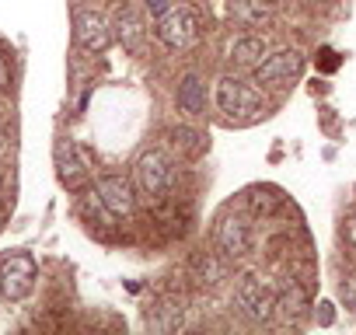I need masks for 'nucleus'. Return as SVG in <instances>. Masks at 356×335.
Segmentation results:
<instances>
[{
  "mask_svg": "<svg viewBox=\"0 0 356 335\" xmlns=\"http://www.w3.org/2000/svg\"><path fill=\"white\" fill-rule=\"evenodd\" d=\"M154 35H157L168 49H189V46L203 35V18H200V11H193V8H186V4H175L168 15L157 18Z\"/></svg>",
  "mask_w": 356,
  "mask_h": 335,
  "instance_id": "obj_1",
  "label": "nucleus"
},
{
  "mask_svg": "<svg viewBox=\"0 0 356 335\" xmlns=\"http://www.w3.org/2000/svg\"><path fill=\"white\" fill-rule=\"evenodd\" d=\"M213 98H217V108H220L227 119H234V122H245V119H252V115L262 112L259 91H255L248 81H241V77H220Z\"/></svg>",
  "mask_w": 356,
  "mask_h": 335,
  "instance_id": "obj_2",
  "label": "nucleus"
},
{
  "mask_svg": "<svg viewBox=\"0 0 356 335\" xmlns=\"http://www.w3.org/2000/svg\"><path fill=\"white\" fill-rule=\"evenodd\" d=\"M171 179H175V168L161 150H147L133 168V182L143 199H161L171 189Z\"/></svg>",
  "mask_w": 356,
  "mask_h": 335,
  "instance_id": "obj_3",
  "label": "nucleus"
},
{
  "mask_svg": "<svg viewBox=\"0 0 356 335\" xmlns=\"http://www.w3.org/2000/svg\"><path fill=\"white\" fill-rule=\"evenodd\" d=\"M234 307L248 321H269L276 314V290L262 276H241L234 290Z\"/></svg>",
  "mask_w": 356,
  "mask_h": 335,
  "instance_id": "obj_4",
  "label": "nucleus"
},
{
  "mask_svg": "<svg viewBox=\"0 0 356 335\" xmlns=\"http://www.w3.org/2000/svg\"><path fill=\"white\" fill-rule=\"evenodd\" d=\"M35 283V259L29 252H8L0 255V297L22 300Z\"/></svg>",
  "mask_w": 356,
  "mask_h": 335,
  "instance_id": "obj_5",
  "label": "nucleus"
},
{
  "mask_svg": "<svg viewBox=\"0 0 356 335\" xmlns=\"http://www.w3.org/2000/svg\"><path fill=\"white\" fill-rule=\"evenodd\" d=\"M304 70V53L297 49H280V53H269L259 67H255V84L262 88H290Z\"/></svg>",
  "mask_w": 356,
  "mask_h": 335,
  "instance_id": "obj_6",
  "label": "nucleus"
},
{
  "mask_svg": "<svg viewBox=\"0 0 356 335\" xmlns=\"http://www.w3.org/2000/svg\"><path fill=\"white\" fill-rule=\"evenodd\" d=\"M56 168H60V182L74 193L84 189L88 179H91V161L77 143H60L56 147Z\"/></svg>",
  "mask_w": 356,
  "mask_h": 335,
  "instance_id": "obj_7",
  "label": "nucleus"
},
{
  "mask_svg": "<svg viewBox=\"0 0 356 335\" xmlns=\"http://www.w3.org/2000/svg\"><path fill=\"white\" fill-rule=\"evenodd\" d=\"M95 196L102 199V206L119 220V217H129L133 210H136V196H133V186L122 179V175H105V179H98V189H95Z\"/></svg>",
  "mask_w": 356,
  "mask_h": 335,
  "instance_id": "obj_8",
  "label": "nucleus"
},
{
  "mask_svg": "<svg viewBox=\"0 0 356 335\" xmlns=\"http://www.w3.org/2000/svg\"><path fill=\"white\" fill-rule=\"evenodd\" d=\"M74 39H77V46L88 49V53H105L108 42H112V32H108V25H105L102 15H95V11H77V15H74Z\"/></svg>",
  "mask_w": 356,
  "mask_h": 335,
  "instance_id": "obj_9",
  "label": "nucleus"
},
{
  "mask_svg": "<svg viewBox=\"0 0 356 335\" xmlns=\"http://www.w3.org/2000/svg\"><path fill=\"white\" fill-rule=\"evenodd\" d=\"M217 245H220V252H224L227 259H241V255H248V248H252L248 224H245L241 217H227V220L217 227Z\"/></svg>",
  "mask_w": 356,
  "mask_h": 335,
  "instance_id": "obj_10",
  "label": "nucleus"
},
{
  "mask_svg": "<svg viewBox=\"0 0 356 335\" xmlns=\"http://www.w3.org/2000/svg\"><path fill=\"white\" fill-rule=\"evenodd\" d=\"M266 56H269L266 35H241V39L231 46V63H234V67H259Z\"/></svg>",
  "mask_w": 356,
  "mask_h": 335,
  "instance_id": "obj_11",
  "label": "nucleus"
},
{
  "mask_svg": "<svg viewBox=\"0 0 356 335\" xmlns=\"http://www.w3.org/2000/svg\"><path fill=\"white\" fill-rule=\"evenodd\" d=\"M178 108H182V112H193V115L207 112V84H203L200 77L189 74L182 84H178Z\"/></svg>",
  "mask_w": 356,
  "mask_h": 335,
  "instance_id": "obj_12",
  "label": "nucleus"
},
{
  "mask_svg": "<svg viewBox=\"0 0 356 335\" xmlns=\"http://www.w3.org/2000/svg\"><path fill=\"white\" fill-rule=\"evenodd\" d=\"M115 39L126 46V49H140V42H143V22L133 15V11H115Z\"/></svg>",
  "mask_w": 356,
  "mask_h": 335,
  "instance_id": "obj_13",
  "label": "nucleus"
},
{
  "mask_svg": "<svg viewBox=\"0 0 356 335\" xmlns=\"http://www.w3.org/2000/svg\"><path fill=\"white\" fill-rule=\"evenodd\" d=\"M234 18L245 22V25H262V22L273 18V8L262 4V0H238V4H234Z\"/></svg>",
  "mask_w": 356,
  "mask_h": 335,
  "instance_id": "obj_14",
  "label": "nucleus"
},
{
  "mask_svg": "<svg viewBox=\"0 0 356 335\" xmlns=\"http://www.w3.org/2000/svg\"><path fill=\"white\" fill-rule=\"evenodd\" d=\"M276 314H283L286 321H297L304 314V293H300V286H290L283 297H276Z\"/></svg>",
  "mask_w": 356,
  "mask_h": 335,
  "instance_id": "obj_15",
  "label": "nucleus"
},
{
  "mask_svg": "<svg viewBox=\"0 0 356 335\" xmlns=\"http://www.w3.org/2000/svg\"><path fill=\"white\" fill-rule=\"evenodd\" d=\"M175 4H178V0H143V11L157 22V18H161V15H168Z\"/></svg>",
  "mask_w": 356,
  "mask_h": 335,
  "instance_id": "obj_16",
  "label": "nucleus"
},
{
  "mask_svg": "<svg viewBox=\"0 0 356 335\" xmlns=\"http://www.w3.org/2000/svg\"><path fill=\"white\" fill-rule=\"evenodd\" d=\"M11 88V67L4 60V53H0V91H8Z\"/></svg>",
  "mask_w": 356,
  "mask_h": 335,
  "instance_id": "obj_17",
  "label": "nucleus"
},
{
  "mask_svg": "<svg viewBox=\"0 0 356 335\" xmlns=\"http://www.w3.org/2000/svg\"><path fill=\"white\" fill-rule=\"evenodd\" d=\"M4 154H8V136L0 133V157H4Z\"/></svg>",
  "mask_w": 356,
  "mask_h": 335,
  "instance_id": "obj_18",
  "label": "nucleus"
}]
</instances>
